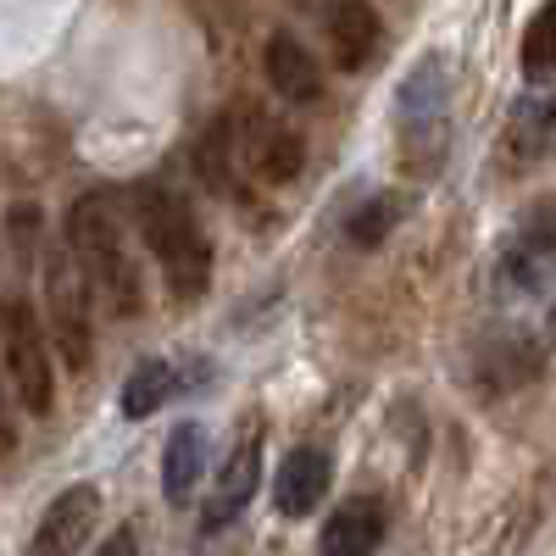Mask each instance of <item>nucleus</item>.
I'll use <instances>...</instances> for the list:
<instances>
[{
    "instance_id": "nucleus-1",
    "label": "nucleus",
    "mask_w": 556,
    "mask_h": 556,
    "mask_svg": "<svg viewBox=\"0 0 556 556\" xmlns=\"http://www.w3.org/2000/svg\"><path fill=\"white\" fill-rule=\"evenodd\" d=\"M128 206H134V223H139V235H146L151 256L162 262L167 290L178 301H201L212 290V240H206L201 217L190 212V201H184L173 184L146 178L128 190Z\"/></svg>"
},
{
    "instance_id": "nucleus-2",
    "label": "nucleus",
    "mask_w": 556,
    "mask_h": 556,
    "mask_svg": "<svg viewBox=\"0 0 556 556\" xmlns=\"http://www.w3.org/2000/svg\"><path fill=\"white\" fill-rule=\"evenodd\" d=\"M67 251L84 267L89 290H101L117 317L139 312L146 290H139V267H134L128 240H123V212L106 190H89L67 206Z\"/></svg>"
},
{
    "instance_id": "nucleus-3",
    "label": "nucleus",
    "mask_w": 556,
    "mask_h": 556,
    "mask_svg": "<svg viewBox=\"0 0 556 556\" xmlns=\"http://www.w3.org/2000/svg\"><path fill=\"white\" fill-rule=\"evenodd\" d=\"M0 351H7V374L17 384V401L45 417L56 401V379H51V340H45V323L39 306L17 290L0 301Z\"/></svg>"
},
{
    "instance_id": "nucleus-4",
    "label": "nucleus",
    "mask_w": 556,
    "mask_h": 556,
    "mask_svg": "<svg viewBox=\"0 0 556 556\" xmlns=\"http://www.w3.org/2000/svg\"><path fill=\"white\" fill-rule=\"evenodd\" d=\"M96 290H89L84 267L73 262V251H56L45 262V312L56 329V351L67 356V367H89L96 362Z\"/></svg>"
},
{
    "instance_id": "nucleus-5",
    "label": "nucleus",
    "mask_w": 556,
    "mask_h": 556,
    "mask_svg": "<svg viewBox=\"0 0 556 556\" xmlns=\"http://www.w3.org/2000/svg\"><path fill=\"white\" fill-rule=\"evenodd\" d=\"M395 112H401V139H406V151L417 146L424 134L445 128V112H451V78H445V56H424L406 84H401V96H395Z\"/></svg>"
},
{
    "instance_id": "nucleus-6",
    "label": "nucleus",
    "mask_w": 556,
    "mask_h": 556,
    "mask_svg": "<svg viewBox=\"0 0 556 556\" xmlns=\"http://www.w3.org/2000/svg\"><path fill=\"white\" fill-rule=\"evenodd\" d=\"M101 523V490L96 484H73L62 490L51 506H45V518L34 529V551L45 556H62V551H84L89 534Z\"/></svg>"
},
{
    "instance_id": "nucleus-7",
    "label": "nucleus",
    "mask_w": 556,
    "mask_h": 556,
    "mask_svg": "<svg viewBox=\"0 0 556 556\" xmlns=\"http://www.w3.org/2000/svg\"><path fill=\"white\" fill-rule=\"evenodd\" d=\"M329 479H334V462L317 445H301V451L285 456V468H278V479H273V506L285 518H312L317 501L329 495Z\"/></svg>"
},
{
    "instance_id": "nucleus-8",
    "label": "nucleus",
    "mask_w": 556,
    "mask_h": 556,
    "mask_svg": "<svg viewBox=\"0 0 556 556\" xmlns=\"http://www.w3.org/2000/svg\"><path fill=\"white\" fill-rule=\"evenodd\" d=\"M390 534V513H384V501L379 495H351L345 506H334L329 523H323L317 545L329 551V556H362V551H379Z\"/></svg>"
},
{
    "instance_id": "nucleus-9",
    "label": "nucleus",
    "mask_w": 556,
    "mask_h": 556,
    "mask_svg": "<svg viewBox=\"0 0 556 556\" xmlns=\"http://www.w3.org/2000/svg\"><path fill=\"white\" fill-rule=\"evenodd\" d=\"M256 479H262V440H245L235 456L223 462V473L212 479V495H206V513H201V523L217 534V529H228L245 506H251V495H256Z\"/></svg>"
},
{
    "instance_id": "nucleus-10",
    "label": "nucleus",
    "mask_w": 556,
    "mask_h": 556,
    "mask_svg": "<svg viewBox=\"0 0 556 556\" xmlns=\"http://www.w3.org/2000/svg\"><path fill=\"white\" fill-rule=\"evenodd\" d=\"M506 285L523 290L529 301H545L551 290V206H534L506 251Z\"/></svg>"
},
{
    "instance_id": "nucleus-11",
    "label": "nucleus",
    "mask_w": 556,
    "mask_h": 556,
    "mask_svg": "<svg viewBox=\"0 0 556 556\" xmlns=\"http://www.w3.org/2000/svg\"><path fill=\"white\" fill-rule=\"evenodd\" d=\"M195 379H206V367H184V362H146V367H134V379L123 384L117 406H123V417H151V412H162L167 401L190 395V390H195Z\"/></svg>"
},
{
    "instance_id": "nucleus-12",
    "label": "nucleus",
    "mask_w": 556,
    "mask_h": 556,
    "mask_svg": "<svg viewBox=\"0 0 556 556\" xmlns=\"http://www.w3.org/2000/svg\"><path fill=\"white\" fill-rule=\"evenodd\" d=\"M262 67H267V84H273L285 101H295V106H306V101L323 96L317 56L306 51L295 34H273V39H267V51H262Z\"/></svg>"
},
{
    "instance_id": "nucleus-13",
    "label": "nucleus",
    "mask_w": 556,
    "mask_h": 556,
    "mask_svg": "<svg viewBox=\"0 0 556 556\" xmlns=\"http://www.w3.org/2000/svg\"><path fill=\"white\" fill-rule=\"evenodd\" d=\"M201 473H206V429L201 424H178L167 434V451H162V495L173 506H184L195 495Z\"/></svg>"
},
{
    "instance_id": "nucleus-14",
    "label": "nucleus",
    "mask_w": 556,
    "mask_h": 556,
    "mask_svg": "<svg viewBox=\"0 0 556 556\" xmlns=\"http://www.w3.org/2000/svg\"><path fill=\"white\" fill-rule=\"evenodd\" d=\"M329 34H334V62H340L345 73L367 67V56L379 51V17H374V7H362V0H345V7H334Z\"/></svg>"
},
{
    "instance_id": "nucleus-15",
    "label": "nucleus",
    "mask_w": 556,
    "mask_h": 556,
    "mask_svg": "<svg viewBox=\"0 0 556 556\" xmlns=\"http://www.w3.org/2000/svg\"><path fill=\"white\" fill-rule=\"evenodd\" d=\"M301 162H306V146L290 128H267L262 146H251V173H262L267 184H290L301 173Z\"/></svg>"
},
{
    "instance_id": "nucleus-16",
    "label": "nucleus",
    "mask_w": 556,
    "mask_h": 556,
    "mask_svg": "<svg viewBox=\"0 0 556 556\" xmlns=\"http://www.w3.org/2000/svg\"><path fill=\"white\" fill-rule=\"evenodd\" d=\"M401 195H374L362 212H351V223H345V235H351V245H362V251H374V245H384L390 240V228L401 223Z\"/></svg>"
},
{
    "instance_id": "nucleus-17",
    "label": "nucleus",
    "mask_w": 556,
    "mask_h": 556,
    "mask_svg": "<svg viewBox=\"0 0 556 556\" xmlns=\"http://www.w3.org/2000/svg\"><path fill=\"white\" fill-rule=\"evenodd\" d=\"M551 23H556V7H540L534 17H529V34H523V73H529V84H551V51H556V39H551Z\"/></svg>"
},
{
    "instance_id": "nucleus-18",
    "label": "nucleus",
    "mask_w": 556,
    "mask_h": 556,
    "mask_svg": "<svg viewBox=\"0 0 556 556\" xmlns=\"http://www.w3.org/2000/svg\"><path fill=\"white\" fill-rule=\"evenodd\" d=\"M551 101H534V106H518V117H513V156H523V162H540L545 156V146H551Z\"/></svg>"
},
{
    "instance_id": "nucleus-19",
    "label": "nucleus",
    "mask_w": 556,
    "mask_h": 556,
    "mask_svg": "<svg viewBox=\"0 0 556 556\" xmlns=\"http://www.w3.org/2000/svg\"><path fill=\"white\" fill-rule=\"evenodd\" d=\"M0 434H7V395H0Z\"/></svg>"
}]
</instances>
